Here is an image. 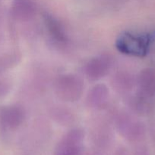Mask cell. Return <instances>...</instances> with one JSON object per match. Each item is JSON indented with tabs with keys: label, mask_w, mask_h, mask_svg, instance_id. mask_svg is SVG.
Wrapping results in <instances>:
<instances>
[{
	"label": "cell",
	"mask_w": 155,
	"mask_h": 155,
	"mask_svg": "<svg viewBox=\"0 0 155 155\" xmlns=\"http://www.w3.org/2000/svg\"><path fill=\"white\" fill-rule=\"evenodd\" d=\"M155 39V32L143 36L131 33L122 34L116 41V48L123 54L142 57L148 51L150 44Z\"/></svg>",
	"instance_id": "6da1fadb"
},
{
	"label": "cell",
	"mask_w": 155,
	"mask_h": 155,
	"mask_svg": "<svg viewBox=\"0 0 155 155\" xmlns=\"http://www.w3.org/2000/svg\"><path fill=\"white\" fill-rule=\"evenodd\" d=\"M106 64L103 60H96L93 61L92 63L89 64V70H88V74L89 75L92 76L94 73L95 72L94 77H98V76L103 75V73L105 71L106 69Z\"/></svg>",
	"instance_id": "7a4b0ae2"
},
{
	"label": "cell",
	"mask_w": 155,
	"mask_h": 155,
	"mask_svg": "<svg viewBox=\"0 0 155 155\" xmlns=\"http://www.w3.org/2000/svg\"><path fill=\"white\" fill-rule=\"evenodd\" d=\"M3 120L9 125H13L14 124H17L19 120L20 114L16 109L9 108L4 110L2 112Z\"/></svg>",
	"instance_id": "3957f363"
}]
</instances>
